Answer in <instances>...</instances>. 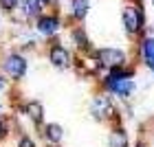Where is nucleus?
<instances>
[{"mask_svg":"<svg viewBox=\"0 0 154 147\" xmlns=\"http://www.w3.org/2000/svg\"><path fill=\"white\" fill-rule=\"evenodd\" d=\"M71 11L75 20H84L88 13V0H71Z\"/></svg>","mask_w":154,"mask_h":147,"instance_id":"obj_10","label":"nucleus"},{"mask_svg":"<svg viewBox=\"0 0 154 147\" xmlns=\"http://www.w3.org/2000/svg\"><path fill=\"white\" fill-rule=\"evenodd\" d=\"M22 9H24L26 16H38L40 9H42V4L35 2V0H24V2H22Z\"/></svg>","mask_w":154,"mask_h":147,"instance_id":"obj_13","label":"nucleus"},{"mask_svg":"<svg viewBox=\"0 0 154 147\" xmlns=\"http://www.w3.org/2000/svg\"><path fill=\"white\" fill-rule=\"evenodd\" d=\"M60 29V20L55 16H42L38 18V31L42 35H53V33H57Z\"/></svg>","mask_w":154,"mask_h":147,"instance_id":"obj_7","label":"nucleus"},{"mask_svg":"<svg viewBox=\"0 0 154 147\" xmlns=\"http://www.w3.org/2000/svg\"><path fill=\"white\" fill-rule=\"evenodd\" d=\"M5 130H7V128H5V121H2V118H0V136L5 134Z\"/></svg>","mask_w":154,"mask_h":147,"instance_id":"obj_18","label":"nucleus"},{"mask_svg":"<svg viewBox=\"0 0 154 147\" xmlns=\"http://www.w3.org/2000/svg\"><path fill=\"white\" fill-rule=\"evenodd\" d=\"M18 147H35V143H33L29 136H22V138H20V143H18Z\"/></svg>","mask_w":154,"mask_h":147,"instance_id":"obj_17","label":"nucleus"},{"mask_svg":"<svg viewBox=\"0 0 154 147\" xmlns=\"http://www.w3.org/2000/svg\"><path fill=\"white\" fill-rule=\"evenodd\" d=\"M143 22H145V18H143V11L139 9V7H125L123 9V26H125V31H128L130 35H134V33L141 31Z\"/></svg>","mask_w":154,"mask_h":147,"instance_id":"obj_1","label":"nucleus"},{"mask_svg":"<svg viewBox=\"0 0 154 147\" xmlns=\"http://www.w3.org/2000/svg\"><path fill=\"white\" fill-rule=\"evenodd\" d=\"M73 38H75V44L79 46V48H86L88 46V38H86V33H84L82 29L73 31Z\"/></svg>","mask_w":154,"mask_h":147,"instance_id":"obj_15","label":"nucleus"},{"mask_svg":"<svg viewBox=\"0 0 154 147\" xmlns=\"http://www.w3.org/2000/svg\"><path fill=\"white\" fill-rule=\"evenodd\" d=\"M106 88L112 90L115 94L119 97H130L132 92H134V81L132 79H106Z\"/></svg>","mask_w":154,"mask_h":147,"instance_id":"obj_4","label":"nucleus"},{"mask_svg":"<svg viewBox=\"0 0 154 147\" xmlns=\"http://www.w3.org/2000/svg\"><path fill=\"white\" fill-rule=\"evenodd\" d=\"M26 112H29V116H31L35 123H40V121H42V106H40L38 101L29 103V106H26Z\"/></svg>","mask_w":154,"mask_h":147,"instance_id":"obj_12","label":"nucleus"},{"mask_svg":"<svg viewBox=\"0 0 154 147\" xmlns=\"http://www.w3.org/2000/svg\"><path fill=\"white\" fill-rule=\"evenodd\" d=\"M44 136H46V141H51V143H60L62 136H64V130H62V125H57V123H48L44 128Z\"/></svg>","mask_w":154,"mask_h":147,"instance_id":"obj_9","label":"nucleus"},{"mask_svg":"<svg viewBox=\"0 0 154 147\" xmlns=\"http://www.w3.org/2000/svg\"><path fill=\"white\" fill-rule=\"evenodd\" d=\"M97 62L112 70V68H119L125 64V53L119 51V48H101V51H97Z\"/></svg>","mask_w":154,"mask_h":147,"instance_id":"obj_2","label":"nucleus"},{"mask_svg":"<svg viewBox=\"0 0 154 147\" xmlns=\"http://www.w3.org/2000/svg\"><path fill=\"white\" fill-rule=\"evenodd\" d=\"M137 147H143V145H137Z\"/></svg>","mask_w":154,"mask_h":147,"instance_id":"obj_21","label":"nucleus"},{"mask_svg":"<svg viewBox=\"0 0 154 147\" xmlns=\"http://www.w3.org/2000/svg\"><path fill=\"white\" fill-rule=\"evenodd\" d=\"M128 145V136L123 130H112L110 134V147H125Z\"/></svg>","mask_w":154,"mask_h":147,"instance_id":"obj_11","label":"nucleus"},{"mask_svg":"<svg viewBox=\"0 0 154 147\" xmlns=\"http://www.w3.org/2000/svg\"><path fill=\"white\" fill-rule=\"evenodd\" d=\"M48 59H51V64L55 68H68V64H71V53H68L64 46L55 44L51 51H48Z\"/></svg>","mask_w":154,"mask_h":147,"instance_id":"obj_5","label":"nucleus"},{"mask_svg":"<svg viewBox=\"0 0 154 147\" xmlns=\"http://www.w3.org/2000/svg\"><path fill=\"white\" fill-rule=\"evenodd\" d=\"M141 55H143L145 66L154 73V38H145V40H143V44H141Z\"/></svg>","mask_w":154,"mask_h":147,"instance_id":"obj_8","label":"nucleus"},{"mask_svg":"<svg viewBox=\"0 0 154 147\" xmlns=\"http://www.w3.org/2000/svg\"><path fill=\"white\" fill-rule=\"evenodd\" d=\"M5 86V79H2V77H0V88H2Z\"/></svg>","mask_w":154,"mask_h":147,"instance_id":"obj_20","label":"nucleus"},{"mask_svg":"<svg viewBox=\"0 0 154 147\" xmlns=\"http://www.w3.org/2000/svg\"><path fill=\"white\" fill-rule=\"evenodd\" d=\"M5 73L11 75L13 79H20V77L26 75V59L22 55H9V57L5 59Z\"/></svg>","mask_w":154,"mask_h":147,"instance_id":"obj_3","label":"nucleus"},{"mask_svg":"<svg viewBox=\"0 0 154 147\" xmlns=\"http://www.w3.org/2000/svg\"><path fill=\"white\" fill-rule=\"evenodd\" d=\"M90 112H93L95 118L103 121V118H108L110 114H112V106H110V101L106 99V97H97V99L93 101V106H90Z\"/></svg>","mask_w":154,"mask_h":147,"instance_id":"obj_6","label":"nucleus"},{"mask_svg":"<svg viewBox=\"0 0 154 147\" xmlns=\"http://www.w3.org/2000/svg\"><path fill=\"white\" fill-rule=\"evenodd\" d=\"M35 2H40V4H42V7H44V4H46V2H51V0H35Z\"/></svg>","mask_w":154,"mask_h":147,"instance_id":"obj_19","label":"nucleus"},{"mask_svg":"<svg viewBox=\"0 0 154 147\" xmlns=\"http://www.w3.org/2000/svg\"><path fill=\"white\" fill-rule=\"evenodd\" d=\"M0 4H2L5 9H16L20 4V0H0Z\"/></svg>","mask_w":154,"mask_h":147,"instance_id":"obj_16","label":"nucleus"},{"mask_svg":"<svg viewBox=\"0 0 154 147\" xmlns=\"http://www.w3.org/2000/svg\"><path fill=\"white\" fill-rule=\"evenodd\" d=\"M108 77H110V79H132V73L130 70H123V68L119 66V68H112Z\"/></svg>","mask_w":154,"mask_h":147,"instance_id":"obj_14","label":"nucleus"}]
</instances>
